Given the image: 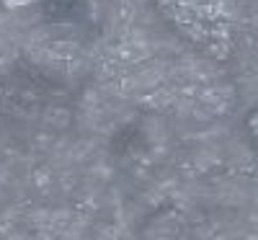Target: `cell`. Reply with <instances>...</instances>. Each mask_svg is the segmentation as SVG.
<instances>
[{
    "label": "cell",
    "instance_id": "cell-2",
    "mask_svg": "<svg viewBox=\"0 0 258 240\" xmlns=\"http://www.w3.org/2000/svg\"><path fill=\"white\" fill-rule=\"evenodd\" d=\"M80 3H83V0H44V6H49L52 13L59 16V18H73L78 13Z\"/></svg>",
    "mask_w": 258,
    "mask_h": 240
},
{
    "label": "cell",
    "instance_id": "cell-3",
    "mask_svg": "<svg viewBox=\"0 0 258 240\" xmlns=\"http://www.w3.org/2000/svg\"><path fill=\"white\" fill-rule=\"evenodd\" d=\"M248 127H250V135H253V140H255V145H258V111H253V114H250Z\"/></svg>",
    "mask_w": 258,
    "mask_h": 240
},
{
    "label": "cell",
    "instance_id": "cell-1",
    "mask_svg": "<svg viewBox=\"0 0 258 240\" xmlns=\"http://www.w3.org/2000/svg\"><path fill=\"white\" fill-rule=\"evenodd\" d=\"M163 18L191 47L225 59L232 52V13L225 0H155Z\"/></svg>",
    "mask_w": 258,
    "mask_h": 240
}]
</instances>
